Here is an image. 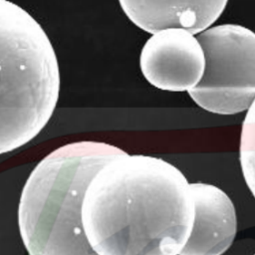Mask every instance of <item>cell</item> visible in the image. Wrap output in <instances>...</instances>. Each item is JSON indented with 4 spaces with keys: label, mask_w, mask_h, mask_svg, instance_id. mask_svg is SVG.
<instances>
[{
    "label": "cell",
    "mask_w": 255,
    "mask_h": 255,
    "mask_svg": "<svg viewBox=\"0 0 255 255\" xmlns=\"http://www.w3.org/2000/svg\"><path fill=\"white\" fill-rule=\"evenodd\" d=\"M194 202L191 234L179 255H222L236 235L234 204L219 187L202 182L190 183Z\"/></svg>",
    "instance_id": "obj_5"
},
{
    "label": "cell",
    "mask_w": 255,
    "mask_h": 255,
    "mask_svg": "<svg viewBox=\"0 0 255 255\" xmlns=\"http://www.w3.org/2000/svg\"><path fill=\"white\" fill-rule=\"evenodd\" d=\"M18 222L30 255H179L194 202L190 183L171 163L85 140L37 164Z\"/></svg>",
    "instance_id": "obj_1"
},
{
    "label": "cell",
    "mask_w": 255,
    "mask_h": 255,
    "mask_svg": "<svg viewBox=\"0 0 255 255\" xmlns=\"http://www.w3.org/2000/svg\"><path fill=\"white\" fill-rule=\"evenodd\" d=\"M129 20L148 33L180 28L199 33L214 23L228 0H119Z\"/></svg>",
    "instance_id": "obj_6"
},
{
    "label": "cell",
    "mask_w": 255,
    "mask_h": 255,
    "mask_svg": "<svg viewBox=\"0 0 255 255\" xmlns=\"http://www.w3.org/2000/svg\"><path fill=\"white\" fill-rule=\"evenodd\" d=\"M205 66L201 80L188 91L202 109L234 115L255 100V33L240 25L224 24L197 36Z\"/></svg>",
    "instance_id": "obj_3"
},
{
    "label": "cell",
    "mask_w": 255,
    "mask_h": 255,
    "mask_svg": "<svg viewBox=\"0 0 255 255\" xmlns=\"http://www.w3.org/2000/svg\"><path fill=\"white\" fill-rule=\"evenodd\" d=\"M254 255H255V254H254Z\"/></svg>",
    "instance_id": "obj_8"
},
{
    "label": "cell",
    "mask_w": 255,
    "mask_h": 255,
    "mask_svg": "<svg viewBox=\"0 0 255 255\" xmlns=\"http://www.w3.org/2000/svg\"><path fill=\"white\" fill-rule=\"evenodd\" d=\"M140 70L152 86L165 91H189L201 80L205 59L201 45L185 29L154 33L144 44Z\"/></svg>",
    "instance_id": "obj_4"
},
{
    "label": "cell",
    "mask_w": 255,
    "mask_h": 255,
    "mask_svg": "<svg viewBox=\"0 0 255 255\" xmlns=\"http://www.w3.org/2000/svg\"><path fill=\"white\" fill-rule=\"evenodd\" d=\"M59 92L58 60L46 32L19 5L0 0V154L44 128Z\"/></svg>",
    "instance_id": "obj_2"
},
{
    "label": "cell",
    "mask_w": 255,
    "mask_h": 255,
    "mask_svg": "<svg viewBox=\"0 0 255 255\" xmlns=\"http://www.w3.org/2000/svg\"><path fill=\"white\" fill-rule=\"evenodd\" d=\"M240 163L245 182L255 198V100L242 124Z\"/></svg>",
    "instance_id": "obj_7"
}]
</instances>
